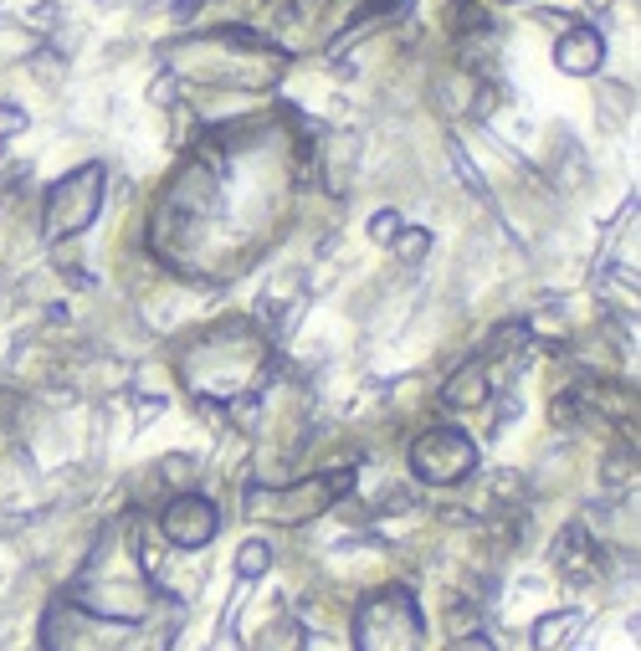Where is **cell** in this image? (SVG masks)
<instances>
[{"mask_svg": "<svg viewBox=\"0 0 641 651\" xmlns=\"http://www.w3.org/2000/svg\"><path fill=\"white\" fill-rule=\"evenodd\" d=\"M354 637H360V651H421V615H415L411 595L401 590L374 595L360 611Z\"/></svg>", "mask_w": 641, "mask_h": 651, "instance_id": "1", "label": "cell"}, {"mask_svg": "<svg viewBox=\"0 0 641 651\" xmlns=\"http://www.w3.org/2000/svg\"><path fill=\"white\" fill-rule=\"evenodd\" d=\"M98 196H103V164H82V170L62 174L47 190V237H72L98 216Z\"/></svg>", "mask_w": 641, "mask_h": 651, "instance_id": "2", "label": "cell"}, {"mask_svg": "<svg viewBox=\"0 0 641 651\" xmlns=\"http://www.w3.org/2000/svg\"><path fill=\"white\" fill-rule=\"evenodd\" d=\"M411 462H415V478L437 482V488H452V482H462L472 472L478 452H472V441L462 431H427V437L415 441Z\"/></svg>", "mask_w": 641, "mask_h": 651, "instance_id": "3", "label": "cell"}, {"mask_svg": "<svg viewBox=\"0 0 641 651\" xmlns=\"http://www.w3.org/2000/svg\"><path fill=\"white\" fill-rule=\"evenodd\" d=\"M216 523H221V513H216L211 498H201V492H180V498L164 508L160 533L170 539V544H180V549H201L206 539L216 533Z\"/></svg>", "mask_w": 641, "mask_h": 651, "instance_id": "4", "label": "cell"}, {"mask_svg": "<svg viewBox=\"0 0 641 651\" xmlns=\"http://www.w3.org/2000/svg\"><path fill=\"white\" fill-rule=\"evenodd\" d=\"M554 62H560V72H570V78H590V72L605 62L601 31L595 27H570L560 37V47H554Z\"/></svg>", "mask_w": 641, "mask_h": 651, "instance_id": "5", "label": "cell"}, {"mask_svg": "<svg viewBox=\"0 0 641 651\" xmlns=\"http://www.w3.org/2000/svg\"><path fill=\"white\" fill-rule=\"evenodd\" d=\"M482 395H488V380H482L478 364L457 370V374H452V385H447V405H478Z\"/></svg>", "mask_w": 641, "mask_h": 651, "instance_id": "6", "label": "cell"}, {"mask_svg": "<svg viewBox=\"0 0 641 651\" xmlns=\"http://www.w3.org/2000/svg\"><path fill=\"white\" fill-rule=\"evenodd\" d=\"M370 237L374 241H395V237H401V216H395V211H380L370 221Z\"/></svg>", "mask_w": 641, "mask_h": 651, "instance_id": "7", "label": "cell"}, {"mask_svg": "<svg viewBox=\"0 0 641 651\" xmlns=\"http://www.w3.org/2000/svg\"><path fill=\"white\" fill-rule=\"evenodd\" d=\"M427 247H431V237H427V231H405V237L395 241V252H401L405 262H415V257H427Z\"/></svg>", "mask_w": 641, "mask_h": 651, "instance_id": "8", "label": "cell"}, {"mask_svg": "<svg viewBox=\"0 0 641 651\" xmlns=\"http://www.w3.org/2000/svg\"><path fill=\"white\" fill-rule=\"evenodd\" d=\"M237 564H241L247 574H252V570H268V549H262V544H247V549H241Z\"/></svg>", "mask_w": 641, "mask_h": 651, "instance_id": "9", "label": "cell"}, {"mask_svg": "<svg viewBox=\"0 0 641 651\" xmlns=\"http://www.w3.org/2000/svg\"><path fill=\"white\" fill-rule=\"evenodd\" d=\"M16 129H27V113H21V108H0V139Z\"/></svg>", "mask_w": 641, "mask_h": 651, "instance_id": "10", "label": "cell"}, {"mask_svg": "<svg viewBox=\"0 0 641 651\" xmlns=\"http://www.w3.org/2000/svg\"><path fill=\"white\" fill-rule=\"evenodd\" d=\"M585 6H611V0H585Z\"/></svg>", "mask_w": 641, "mask_h": 651, "instance_id": "11", "label": "cell"}]
</instances>
